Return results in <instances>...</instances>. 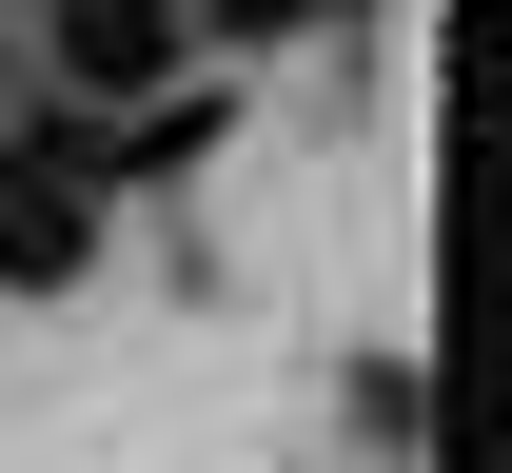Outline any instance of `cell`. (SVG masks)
<instances>
[{"mask_svg": "<svg viewBox=\"0 0 512 473\" xmlns=\"http://www.w3.org/2000/svg\"><path fill=\"white\" fill-rule=\"evenodd\" d=\"M40 79H60L79 119L178 99V79H197V0H40Z\"/></svg>", "mask_w": 512, "mask_h": 473, "instance_id": "1", "label": "cell"}, {"mask_svg": "<svg viewBox=\"0 0 512 473\" xmlns=\"http://www.w3.org/2000/svg\"><path fill=\"white\" fill-rule=\"evenodd\" d=\"M99 257V178H40V158H0V296H60Z\"/></svg>", "mask_w": 512, "mask_h": 473, "instance_id": "2", "label": "cell"}, {"mask_svg": "<svg viewBox=\"0 0 512 473\" xmlns=\"http://www.w3.org/2000/svg\"><path fill=\"white\" fill-rule=\"evenodd\" d=\"M335 0H197V40H316Z\"/></svg>", "mask_w": 512, "mask_h": 473, "instance_id": "3", "label": "cell"}]
</instances>
